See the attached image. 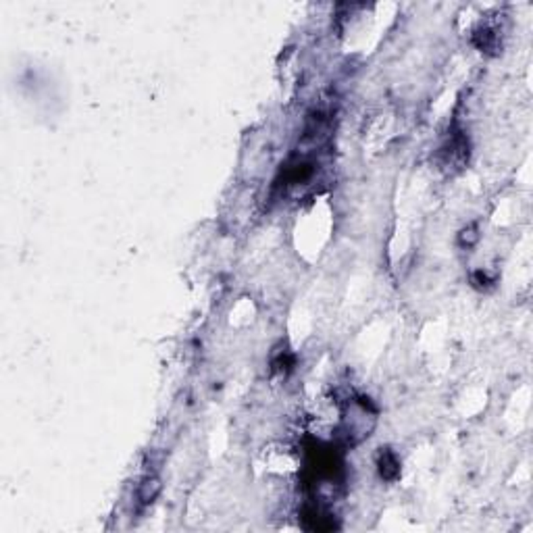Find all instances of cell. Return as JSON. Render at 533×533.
I'll list each match as a JSON object with an SVG mask.
<instances>
[{"label": "cell", "instance_id": "1", "mask_svg": "<svg viewBox=\"0 0 533 533\" xmlns=\"http://www.w3.org/2000/svg\"><path fill=\"white\" fill-rule=\"evenodd\" d=\"M377 423V410L369 398H354L348 402V408L342 417L340 439L344 446H357L366 439Z\"/></svg>", "mask_w": 533, "mask_h": 533}, {"label": "cell", "instance_id": "2", "mask_svg": "<svg viewBox=\"0 0 533 533\" xmlns=\"http://www.w3.org/2000/svg\"><path fill=\"white\" fill-rule=\"evenodd\" d=\"M439 159H442V167H461L465 165L466 159H469V142L463 133H452L450 135V142L439 150Z\"/></svg>", "mask_w": 533, "mask_h": 533}, {"label": "cell", "instance_id": "3", "mask_svg": "<svg viewBox=\"0 0 533 533\" xmlns=\"http://www.w3.org/2000/svg\"><path fill=\"white\" fill-rule=\"evenodd\" d=\"M300 519H302V527L308 529V532H332V529L337 527L332 515L327 510H323L321 506H315V504L304 506Z\"/></svg>", "mask_w": 533, "mask_h": 533}, {"label": "cell", "instance_id": "4", "mask_svg": "<svg viewBox=\"0 0 533 533\" xmlns=\"http://www.w3.org/2000/svg\"><path fill=\"white\" fill-rule=\"evenodd\" d=\"M377 471L383 481H396L400 477V461L394 450L390 448H379L377 454Z\"/></svg>", "mask_w": 533, "mask_h": 533}, {"label": "cell", "instance_id": "5", "mask_svg": "<svg viewBox=\"0 0 533 533\" xmlns=\"http://www.w3.org/2000/svg\"><path fill=\"white\" fill-rule=\"evenodd\" d=\"M161 492H163V481H161L157 475H146V477L138 483L135 496H138L140 506H150L155 500L161 496Z\"/></svg>", "mask_w": 533, "mask_h": 533}, {"label": "cell", "instance_id": "6", "mask_svg": "<svg viewBox=\"0 0 533 533\" xmlns=\"http://www.w3.org/2000/svg\"><path fill=\"white\" fill-rule=\"evenodd\" d=\"M473 44L481 50V52H496L500 48V38L496 30L492 28H481L473 33Z\"/></svg>", "mask_w": 533, "mask_h": 533}, {"label": "cell", "instance_id": "7", "mask_svg": "<svg viewBox=\"0 0 533 533\" xmlns=\"http://www.w3.org/2000/svg\"><path fill=\"white\" fill-rule=\"evenodd\" d=\"M479 242V228L477 223H469L459 232V246L461 248H473Z\"/></svg>", "mask_w": 533, "mask_h": 533}, {"label": "cell", "instance_id": "8", "mask_svg": "<svg viewBox=\"0 0 533 533\" xmlns=\"http://www.w3.org/2000/svg\"><path fill=\"white\" fill-rule=\"evenodd\" d=\"M496 284V277H492L488 271H475L473 273V286L477 288V290H488V288H492Z\"/></svg>", "mask_w": 533, "mask_h": 533}]
</instances>
